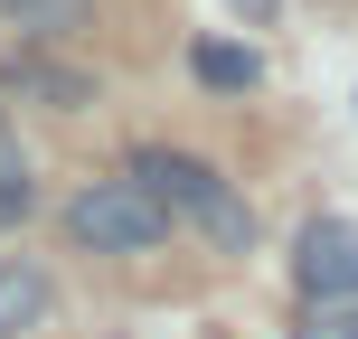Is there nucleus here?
Wrapping results in <instances>:
<instances>
[{
	"label": "nucleus",
	"mask_w": 358,
	"mask_h": 339,
	"mask_svg": "<svg viewBox=\"0 0 358 339\" xmlns=\"http://www.w3.org/2000/svg\"><path fill=\"white\" fill-rule=\"evenodd\" d=\"M0 198H29V151L0 132Z\"/></svg>",
	"instance_id": "9d476101"
},
{
	"label": "nucleus",
	"mask_w": 358,
	"mask_h": 339,
	"mask_svg": "<svg viewBox=\"0 0 358 339\" xmlns=\"http://www.w3.org/2000/svg\"><path fill=\"white\" fill-rule=\"evenodd\" d=\"M198 236H208V245H217V254H245V245H255V208H245V198H236V189H227V198H217V208H208V217H198Z\"/></svg>",
	"instance_id": "0eeeda50"
},
{
	"label": "nucleus",
	"mask_w": 358,
	"mask_h": 339,
	"mask_svg": "<svg viewBox=\"0 0 358 339\" xmlns=\"http://www.w3.org/2000/svg\"><path fill=\"white\" fill-rule=\"evenodd\" d=\"M0 85H10L19 104H48V113H85L94 104V75L85 66H57V57H10Z\"/></svg>",
	"instance_id": "39448f33"
},
{
	"label": "nucleus",
	"mask_w": 358,
	"mask_h": 339,
	"mask_svg": "<svg viewBox=\"0 0 358 339\" xmlns=\"http://www.w3.org/2000/svg\"><path fill=\"white\" fill-rule=\"evenodd\" d=\"M302 339H358V302H311Z\"/></svg>",
	"instance_id": "1a4fd4ad"
},
{
	"label": "nucleus",
	"mask_w": 358,
	"mask_h": 339,
	"mask_svg": "<svg viewBox=\"0 0 358 339\" xmlns=\"http://www.w3.org/2000/svg\"><path fill=\"white\" fill-rule=\"evenodd\" d=\"M19 217H29V198H0V226H19Z\"/></svg>",
	"instance_id": "9b49d317"
},
{
	"label": "nucleus",
	"mask_w": 358,
	"mask_h": 339,
	"mask_svg": "<svg viewBox=\"0 0 358 339\" xmlns=\"http://www.w3.org/2000/svg\"><path fill=\"white\" fill-rule=\"evenodd\" d=\"M66 236H76L85 254H151V245L170 236V208L123 170V179H94V189L66 198Z\"/></svg>",
	"instance_id": "f257e3e1"
},
{
	"label": "nucleus",
	"mask_w": 358,
	"mask_h": 339,
	"mask_svg": "<svg viewBox=\"0 0 358 339\" xmlns=\"http://www.w3.org/2000/svg\"><path fill=\"white\" fill-rule=\"evenodd\" d=\"M292 283L311 302H358V226L349 217H311L292 236Z\"/></svg>",
	"instance_id": "f03ea898"
},
{
	"label": "nucleus",
	"mask_w": 358,
	"mask_h": 339,
	"mask_svg": "<svg viewBox=\"0 0 358 339\" xmlns=\"http://www.w3.org/2000/svg\"><path fill=\"white\" fill-rule=\"evenodd\" d=\"M48 311H57V273L38 254H0V339L48 330Z\"/></svg>",
	"instance_id": "20e7f679"
},
{
	"label": "nucleus",
	"mask_w": 358,
	"mask_h": 339,
	"mask_svg": "<svg viewBox=\"0 0 358 339\" xmlns=\"http://www.w3.org/2000/svg\"><path fill=\"white\" fill-rule=\"evenodd\" d=\"M0 19H10V29L57 38V29H76V19H85V0H0Z\"/></svg>",
	"instance_id": "6e6552de"
},
{
	"label": "nucleus",
	"mask_w": 358,
	"mask_h": 339,
	"mask_svg": "<svg viewBox=\"0 0 358 339\" xmlns=\"http://www.w3.org/2000/svg\"><path fill=\"white\" fill-rule=\"evenodd\" d=\"M189 75L208 94H255L264 66H255V48H236V38H198V48H189Z\"/></svg>",
	"instance_id": "423d86ee"
},
{
	"label": "nucleus",
	"mask_w": 358,
	"mask_h": 339,
	"mask_svg": "<svg viewBox=\"0 0 358 339\" xmlns=\"http://www.w3.org/2000/svg\"><path fill=\"white\" fill-rule=\"evenodd\" d=\"M132 179H142V189L161 198L170 217H189V226L217 208V198H227V179H217L208 161H189V151H161V142H151V151H132Z\"/></svg>",
	"instance_id": "7ed1b4c3"
}]
</instances>
